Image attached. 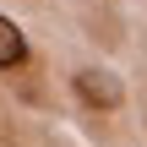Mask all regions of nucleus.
Segmentation results:
<instances>
[{"label":"nucleus","instance_id":"nucleus-1","mask_svg":"<svg viewBox=\"0 0 147 147\" xmlns=\"http://www.w3.org/2000/svg\"><path fill=\"white\" fill-rule=\"evenodd\" d=\"M76 98H82L87 109L115 115V109L125 104V87H120V76H115V71H104V65H82V71H76Z\"/></svg>","mask_w":147,"mask_h":147},{"label":"nucleus","instance_id":"nucleus-2","mask_svg":"<svg viewBox=\"0 0 147 147\" xmlns=\"http://www.w3.org/2000/svg\"><path fill=\"white\" fill-rule=\"evenodd\" d=\"M27 65V38L11 16H0V71H22Z\"/></svg>","mask_w":147,"mask_h":147}]
</instances>
